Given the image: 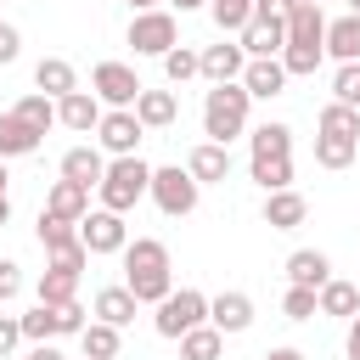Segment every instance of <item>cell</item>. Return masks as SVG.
I'll use <instances>...</instances> for the list:
<instances>
[{
    "instance_id": "obj_1",
    "label": "cell",
    "mask_w": 360,
    "mask_h": 360,
    "mask_svg": "<svg viewBox=\"0 0 360 360\" xmlns=\"http://www.w3.org/2000/svg\"><path fill=\"white\" fill-rule=\"evenodd\" d=\"M124 287L141 298V304H158V298H169L174 292V264H169V248L158 242V236H135V242H124Z\"/></svg>"
},
{
    "instance_id": "obj_2",
    "label": "cell",
    "mask_w": 360,
    "mask_h": 360,
    "mask_svg": "<svg viewBox=\"0 0 360 360\" xmlns=\"http://www.w3.org/2000/svg\"><path fill=\"white\" fill-rule=\"evenodd\" d=\"M248 107H253V96L242 90V79L208 84V96H202V135L219 141V146H231V141L248 129Z\"/></svg>"
},
{
    "instance_id": "obj_3",
    "label": "cell",
    "mask_w": 360,
    "mask_h": 360,
    "mask_svg": "<svg viewBox=\"0 0 360 360\" xmlns=\"http://www.w3.org/2000/svg\"><path fill=\"white\" fill-rule=\"evenodd\" d=\"M146 186H152V163H141V152H129V158H107V169L96 180V197H101V208L129 214L146 197Z\"/></svg>"
},
{
    "instance_id": "obj_4",
    "label": "cell",
    "mask_w": 360,
    "mask_h": 360,
    "mask_svg": "<svg viewBox=\"0 0 360 360\" xmlns=\"http://www.w3.org/2000/svg\"><path fill=\"white\" fill-rule=\"evenodd\" d=\"M84 304L79 298H68V304H39L34 298V309L28 315H17V326H22V338L28 343H56V338H79L84 332Z\"/></svg>"
},
{
    "instance_id": "obj_5",
    "label": "cell",
    "mask_w": 360,
    "mask_h": 360,
    "mask_svg": "<svg viewBox=\"0 0 360 360\" xmlns=\"http://www.w3.org/2000/svg\"><path fill=\"white\" fill-rule=\"evenodd\" d=\"M146 197L158 202V214H169V219H186L191 208H197V197H202V186L180 169V163H163V169H152V186H146Z\"/></svg>"
},
{
    "instance_id": "obj_6",
    "label": "cell",
    "mask_w": 360,
    "mask_h": 360,
    "mask_svg": "<svg viewBox=\"0 0 360 360\" xmlns=\"http://www.w3.org/2000/svg\"><path fill=\"white\" fill-rule=\"evenodd\" d=\"M158 315H152V326H158V338H180V332H191V326H202L208 321V292H197V287H180V292H169V298H158L152 304Z\"/></svg>"
},
{
    "instance_id": "obj_7",
    "label": "cell",
    "mask_w": 360,
    "mask_h": 360,
    "mask_svg": "<svg viewBox=\"0 0 360 360\" xmlns=\"http://www.w3.org/2000/svg\"><path fill=\"white\" fill-rule=\"evenodd\" d=\"M129 45H135V56H163V51H174V45H180L174 11H163V6L135 11V17H129Z\"/></svg>"
},
{
    "instance_id": "obj_8",
    "label": "cell",
    "mask_w": 360,
    "mask_h": 360,
    "mask_svg": "<svg viewBox=\"0 0 360 360\" xmlns=\"http://www.w3.org/2000/svg\"><path fill=\"white\" fill-rule=\"evenodd\" d=\"M90 90H96L101 107H135V96H141L146 84H141V73H135L129 62H96V68H90Z\"/></svg>"
},
{
    "instance_id": "obj_9",
    "label": "cell",
    "mask_w": 360,
    "mask_h": 360,
    "mask_svg": "<svg viewBox=\"0 0 360 360\" xmlns=\"http://www.w3.org/2000/svg\"><path fill=\"white\" fill-rule=\"evenodd\" d=\"M79 242H84L90 259H107V253H124L129 225H124V214H112V208H90V214L79 219Z\"/></svg>"
},
{
    "instance_id": "obj_10",
    "label": "cell",
    "mask_w": 360,
    "mask_h": 360,
    "mask_svg": "<svg viewBox=\"0 0 360 360\" xmlns=\"http://www.w3.org/2000/svg\"><path fill=\"white\" fill-rule=\"evenodd\" d=\"M141 118H135V107H107L101 112V124H96V146L107 152V158H129L135 146H141Z\"/></svg>"
},
{
    "instance_id": "obj_11",
    "label": "cell",
    "mask_w": 360,
    "mask_h": 360,
    "mask_svg": "<svg viewBox=\"0 0 360 360\" xmlns=\"http://www.w3.org/2000/svg\"><path fill=\"white\" fill-rule=\"evenodd\" d=\"M242 62H248V51H242L236 39L202 45V51H197V79H208V84H231V79H242Z\"/></svg>"
},
{
    "instance_id": "obj_12",
    "label": "cell",
    "mask_w": 360,
    "mask_h": 360,
    "mask_svg": "<svg viewBox=\"0 0 360 360\" xmlns=\"http://www.w3.org/2000/svg\"><path fill=\"white\" fill-rule=\"evenodd\" d=\"M242 90H248L253 101H276V96L287 90L281 56H248V62H242Z\"/></svg>"
},
{
    "instance_id": "obj_13",
    "label": "cell",
    "mask_w": 360,
    "mask_h": 360,
    "mask_svg": "<svg viewBox=\"0 0 360 360\" xmlns=\"http://www.w3.org/2000/svg\"><path fill=\"white\" fill-rule=\"evenodd\" d=\"M208 326L225 332V338L248 332V326H253V298L236 292V287H231V292H214V298H208Z\"/></svg>"
},
{
    "instance_id": "obj_14",
    "label": "cell",
    "mask_w": 360,
    "mask_h": 360,
    "mask_svg": "<svg viewBox=\"0 0 360 360\" xmlns=\"http://www.w3.org/2000/svg\"><path fill=\"white\" fill-rule=\"evenodd\" d=\"M101 101H96V90H68L62 101H56V124L62 129H73V135H96V124H101Z\"/></svg>"
},
{
    "instance_id": "obj_15",
    "label": "cell",
    "mask_w": 360,
    "mask_h": 360,
    "mask_svg": "<svg viewBox=\"0 0 360 360\" xmlns=\"http://www.w3.org/2000/svg\"><path fill=\"white\" fill-rule=\"evenodd\" d=\"M236 45H242L248 56H281V45H287V22H281V17H248L242 34H236Z\"/></svg>"
},
{
    "instance_id": "obj_16",
    "label": "cell",
    "mask_w": 360,
    "mask_h": 360,
    "mask_svg": "<svg viewBox=\"0 0 360 360\" xmlns=\"http://www.w3.org/2000/svg\"><path fill=\"white\" fill-rule=\"evenodd\" d=\"M321 39H326V11L315 0H292V11H287V45H315L321 51Z\"/></svg>"
},
{
    "instance_id": "obj_17",
    "label": "cell",
    "mask_w": 360,
    "mask_h": 360,
    "mask_svg": "<svg viewBox=\"0 0 360 360\" xmlns=\"http://www.w3.org/2000/svg\"><path fill=\"white\" fill-rule=\"evenodd\" d=\"M304 219H309V202H304L292 186L264 191V225H270V231H298Z\"/></svg>"
},
{
    "instance_id": "obj_18",
    "label": "cell",
    "mask_w": 360,
    "mask_h": 360,
    "mask_svg": "<svg viewBox=\"0 0 360 360\" xmlns=\"http://www.w3.org/2000/svg\"><path fill=\"white\" fill-rule=\"evenodd\" d=\"M34 90H39V96H51V101H62L68 90H79L73 62H68V56H39V62H34Z\"/></svg>"
},
{
    "instance_id": "obj_19",
    "label": "cell",
    "mask_w": 360,
    "mask_h": 360,
    "mask_svg": "<svg viewBox=\"0 0 360 360\" xmlns=\"http://www.w3.org/2000/svg\"><path fill=\"white\" fill-rule=\"evenodd\" d=\"M101 169H107V152H101L96 141H84V146H68V152H62V180H79V186H90V191H96Z\"/></svg>"
},
{
    "instance_id": "obj_20",
    "label": "cell",
    "mask_w": 360,
    "mask_h": 360,
    "mask_svg": "<svg viewBox=\"0 0 360 360\" xmlns=\"http://www.w3.org/2000/svg\"><path fill=\"white\" fill-rule=\"evenodd\" d=\"M186 174H191L197 186H214V180H225V174H231V146H219V141H202V146H191V158H186Z\"/></svg>"
},
{
    "instance_id": "obj_21",
    "label": "cell",
    "mask_w": 360,
    "mask_h": 360,
    "mask_svg": "<svg viewBox=\"0 0 360 360\" xmlns=\"http://www.w3.org/2000/svg\"><path fill=\"white\" fill-rule=\"evenodd\" d=\"M332 281V259L321 248H292L287 253V287H321Z\"/></svg>"
},
{
    "instance_id": "obj_22",
    "label": "cell",
    "mask_w": 360,
    "mask_h": 360,
    "mask_svg": "<svg viewBox=\"0 0 360 360\" xmlns=\"http://www.w3.org/2000/svg\"><path fill=\"white\" fill-rule=\"evenodd\" d=\"M135 118H141V129H169L180 118V96L174 90H141L135 96Z\"/></svg>"
},
{
    "instance_id": "obj_23",
    "label": "cell",
    "mask_w": 360,
    "mask_h": 360,
    "mask_svg": "<svg viewBox=\"0 0 360 360\" xmlns=\"http://www.w3.org/2000/svg\"><path fill=\"white\" fill-rule=\"evenodd\" d=\"M315 309H321V315H332V321H349V315H360V287L332 276V281H321V287H315Z\"/></svg>"
},
{
    "instance_id": "obj_24",
    "label": "cell",
    "mask_w": 360,
    "mask_h": 360,
    "mask_svg": "<svg viewBox=\"0 0 360 360\" xmlns=\"http://www.w3.org/2000/svg\"><path fill=\"white\" fill-rule=\"evenodd\" d=\"M45 214H56V219H84V214H90V186L56 180V186L45 191Z\"/></svg>"
},
{
    "instance_id": "obj_25",
    "label": "cell",
    "mask_w": 360,
    "mask_h": 360,
    "mask_svg": "<svg viewBox=\"0 0 360 360\" xmlns=\"http://www.w3.org/2000/svg\"><path fill=\"white\" fill-rule=\"evenodd\" d=\"M90 309H96V321H107V326H118V332H124V326L135 321V309H141V298H135L129 287H101Z\"/></svg>"
},
{
    "instance_id": "obj_26",
    "label": "cell",
    "mask_w": 360,
    "mask_h": 360,
    "mask_svg": "<svg viewBox=\"0 0 360 360\" xmlns=\"http://www.w3.org/2000/svg\"><path fill=\"white\" fill-rule=\"evenodd\" d=\"M321 51H326L332 62H360V17L349 11V17L326 22V39H321Z\"/></svg>"
},
{
    "instance_id": "obj_27",
    "label": "cell",
    "mask_w": 360,
    "mask_h": 360,
    "mask_svg": "<svg viewBox=\"0 0 360 360\" xmlns=\"http://www.w3.org/2000/svg\"><path fill=\"white\" fill-rule=\"evenodd\" d=\"M39 141H45V135H34L17 112H0V158H6V163H11V158H34Z\"/></svg>"
},
{
    "instance_id": "obj_28",
    "label": "cell",
    "mask_w": 360,
    "mask_h": 360,
    "mask_svg": "<svg viewBox=\"0 0 360 360\" xmlns=\"http://www.w3.org/2000/svg\"><path fill=\"white\" fill-rule=\"evenodd\" d=\"M34 298H39V304H68V298H79V270L45 264V270H39V287H34Z\"/></svg>"
},
{
    "instance_id": "obj_29",
    "label": "cell",
    "mask_w": 360,
    "mask_h": 360,
    "mask_svg": "<svg viewBox=\"0 0 360 360\" xmlns=\"http://www.w3.org/2000/svg\"><path fill=\"white\" fill-rule=\"evenodd\" d=\"M79 349H84V360H118L124 338H118V326H107V321H84Z\"/></svg>"
},
{
    "instance_id": "obj_30",
    "label": "cell",
    "mask_w": 360,
    "mask_h": 360,
    "mask_svg": "<svg viewBox=\"0 0 360 360\" xmlns=\"http://www.w3.org/2000/svg\"><path fill=\"white\" fill-rule=\"evenodd\" d=\"M174 343H180V360H219L225 354V332H214L208 321L191 326V332H180Z\"/></svg>"
},
{
    "instance_id": "obj_31",
    "label": "cell",
    "mask_w": 360,
    "mask_h": 360,
    "mask_svg": "<svg viewBox=\"0 0 360 360\" xmlns=\"http://www.w3.org/2000/svg\"><path fill=\"white\" fill-rule=\"evenodd\" d=\"M248 152H253V158H292V129L270 118V124H259V129L248 135Z\"/></svg>"
},
{
    "instance_id": "obj_32",
    "label": "cell",
    "mask_w": 360,
    "mask_h": 360,
    "mask_svg": "<svg viewBox=\"0 0 360 360\" xmlns=\"http://www.w3.org/2000/svg\"><path fill=\"white\" fill-rule=\"evenodd\" d=\"M360 158V135H315V163L321 169H349Z\"/></svg>"
},
{
    "instance_id": "obj_33",
    "label": "cell",
    "mask_w": 360,
    "mask_h": 360,
    "mask_svg": "<svg viewBox=\"0 0 360 360\" xmlns=\"http://www.w3.org/2000/svg\"><path fill=\"white\" fill-rule=\"evenodd\" d=\"M34 236H39V248H45V253H62V248H73V242H79V219H56V214H45V208H39Z\"/></svg>"
},
{
    "instance_id": "obj_34",
    "label": "cell",
    "mask_w": 360,
    "mask_h": 360,
    "mask_svg": "<svg viewBox=\"0 0 360 360\" xmlns=\"http://www.w3.org/2000/svg\"><path fill=\"white\" fill-rule=\"evenodd\" d=\"M315 135H360V107L349 101H326L315 118Z\"/></svg>"
},
{
    "instance_id": "obj_35",
    "label": "cell",
    "mask_w": 360,
    "mask_h": 360,
    "mask_svg": "<svg viewBox=\"0 0 360 360\" xmlns=\"http://www.w3.org/2000/svg\"><path fill=\"white\" fill-rule=\"evenodd\" d=\"M11 112H17V118H22L28 129H34V135L56 129V101H51V96H39V90H34V96H22V101H17Z\"/></svg>"
},
{
    "instance_id": "obj_36",
    "label": "cell",
    "mask_w": 360,
    "mask_h": 360,
    "mask_svg": "<svg viewBox=\"0 0 360 360\" xmlns=\"http://www.w3.org/2000/svg\"><path fill=\"white\" fill-rule=\"evenodd\" d=\"M248 174L264 191H281V186H292V158H248Z\"/></svg>"
},
{
    "instance_id": "obj_37",
    "label": "cell",
    "mask_w": 360,
    "mask_h": 360,
    "mask_svg": "<svg viewBox=\"0 0 360 360\" xmlns=\"http://www.w3.org/2000/svg\"><path fill=\"white\" fill-rule=\"evenodd\" d=\"M208 17L219 34H242V22L253 17V0H208Z\"/></svg>"
},
{
    "instance_id": "obj_38",
    "label": "cell",
    "mask_w": 360,
    "mask_h": 360,
    "mask_svg": "<svg viewBox=\"0 0 360 360\" xmlns=\"http://www.w3.org/2000/svg\"><path fill=\"white\" fill-rule=\"evenodd\" d=\"M321 56H326V51H315V45H281V68H287V79L315 73V68H321Z\"/></svg>"
},
{
    "instance_id": "obj_39",
    "label": "cell",
    "mask_w": 360,
    "mask_h": 360,
    "mask_svg": "<svg viewBox=\"0 0 360 360\" xmlns=\"http://www.w3.org/2000/svg\"><path fill=\"white\" fill-rule=\"evenodd\" d=\"M158 62H163L169 84H186V79H197V51H191V45H174V51H163Z\"/></svg>"
},
{
    "instance_id": "obj_40",
    "label": "cell",
    "mask_w": 360,
    "mask_h": 360,
    "mask_svg": "<svg viewBox=\"0 0 360 360\" xmlns=\"http://www.w3.org/2000/svg\"><path fill=\"white\" fill-rule=\"evenodd\" d=\"M332 101L360 107V62H338V73H332Z\"/></svg>"
},
{
    "instance_id": "obj_41",
    "label": "cell",
    "mask_w": 360,
    "mask_h": 360,
    "mask_svg": "<svg viewBox=\"0 0 360 360\" xmlns=\"http://www.w3.org/2000/svg\"><path fill=\"white\" fill-rule=\"evenodd\" d=\"M281 315H287V321H315V315H321V309H315V287H287Z\"/></svg>"
},
{
    "instance_id": "obj_42",
    "label": "cell",
    "mask_w": 360,
    "mask_h": 360,
    "mask_svg": "<svg viewBox=\"0 0 360 360\" xmlns=\"http://www.w3.org/2000/svg\"><path fill=\"white\" fill-rule=\"evenodd\" d=\"M22 292V264L17 259H0V304H11Z\"/></svg>"
},
{
    "instance_id": "obj_43",
    "label": "cell",
    "mask_w": 360,
    "mask_h": 360,
    "mask_svg": "<svg viewBox=\"0 0 360 360\" xmlns=\"http://www.w3.org/2000/svg\"><path fill=\"white\" fill-rule=\"evenodd\" d=\"M22 56V34H17V22H0V68H11Z\"/></svg>"
},
{
    "instance_id": "obj_44",
    "label": "cell",
    "mask_w": 360,
    "mask_h": 360,
    "mask_svg": "<svg viewBox=\"0 0 360 360\" xmlns=\"http://www.w3.org/2000/svg\"><path fill=\"white\" fill-rule=\"evenodd\" d=\"M17 343H22L17 315H0V360H11V354H17Z\"/></svg>"
},
{
    "instance_id": "obj_45",
    "label": "cell",
    "mask_w": 360,
    "mask_h": 360,
    "mask_svg": "<svg viewBox=\"0 0 360 360\" xmlns=\"http://www.w3.org/2000/svg\"><path fill=\"white\" fill-rule=\"evenodd\" d=\"M287 11H292V0H253V17H281L287 22Z\"/></svg>"
},
{
    "instance_id": "obj_46",
    "label": "cell",
    "mask_w": 360,
    "mask_h": 360,
    "mask_svg": "<svg viewBox=\"0 0 360 360\" xmlns=\"http://www.w3.org/2000/svg\"><path fill=\"white\" fill-rule=\"evenodd\" d=\"M343 354L360 360V315H349V338H343Z\"/></svg>"
},
{
    "instance_id": "obj_47",
    "label": "cell",
    "mask_w": 360,
    "mask_h": 360,
    "mask_svg": "<svg viewBox=\"0 0 360 360\" xmlns=\"http://www.w3.org/2000/svg\"><path fill=\"white\" fill-rule=\"evenodd\" d=\"M22 360H68V354H62V349H56V343H34V349H28V354H22Z\"/></svg>"
},
{
    "instance_id": "obj_48",
    "label": "cell",
    "mask_w": 360,
    "mask_h": 360,
    "mask_svg": "<svg viewBox=\"0 0 360 360\" xmlns=\"http://www.w3.org/2000/svg\"><path fill=\"white\" fill-rule=\"evenodd\" d=\"M264 360H304V349H292V343H281V349H270Z\"/></svg>"
},
{
    "instance_id": "obj_49",
    "label": "cell",
    "mask_w": 360,
    "mask_h": 360,
    "mask_svg": "<svg viewBox=\"0 0 360 360\" xmlns=\"http://www.w3.org/2000/svg\"><path fill=\"white\" fill-rule=\"evenodd\" d=\"M174 11H197V6H208V0H169Z\"/></svg>"
},
{
    "instance_id": "obj_50",
    "label": "cell",
    "mask_w": 360,
    "mask_h": 360,
    "mask_svg": "<svg viewBox=\"0 0 360 360\" xmlns=\"http://www.w3.org/2000/svg\"><path fill=\"white\" fill-rule=\"evenodd\" d=\"M129 11H152V6H163V0H124Z\"/></svg>"
},
{
    "instance_id": "obj_51",
    "label": "cell",
    "mask_w": 360,
    "mask_h": 360,
    "mask_svg": "<svg viewBox=\"0 0 360 360\" xmlns=\"http://www.w3.org/2000/svg\"><path fill=\"white\" fill-rule=\"evenodd\" d=\"M6 219H11V197H0V225H6Z\"/></svg>"
},
{
    "instance_id": "obj_52",
    "label": "cell",
    "mask_w": 360,
    "mask_h": 360,
    "mask_svg": "<svg viewBox=\"0 0 360 360\" xmlns=\"http://www.w3.org/2000/svg\"><path fill=\"white\" fill-rule=\"evenodd\" d=\"M0 197H6V158H0Z\"/></svg>"
},
{
    "instance_id": "obj_53",
    "label": "cell",
    "mask_w": 360,
    "mask_h": 360,
    "mask_svg": "<svg viewBox=\"0 0 360 360\" xmlns=\"http://www.w3.org/2000/svg\"><path fill=\"white\" fill-rule=\"evenodd\" d=\"M349 11H354V17H360V0H349Z\"/></svg>"
},
{
    "instance_id": "obj_54",
    "label": "cell",
    "mask_w": 360,
    "mask_h": 360,
    "mask_svg": "<svg viewBox=\"0 0 360 360\" xmlns=\"http://www.w3.org/2000/svg\"><path fill=\"white\" fill-rule=\"evenodd\" d=\"M315 6H321V0H315Z\"/></svg>"
}]
</instances>
